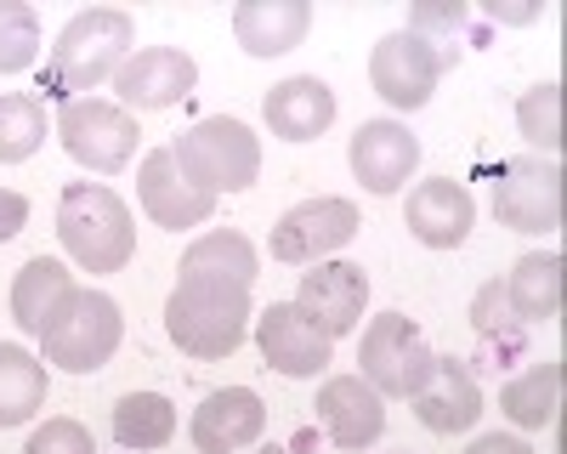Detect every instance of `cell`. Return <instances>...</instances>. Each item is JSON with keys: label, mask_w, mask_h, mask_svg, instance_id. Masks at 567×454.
Here are the masks:
<instances>
[{"label": "cell", "mask_w": 567, "mask_h": 454, "mask_svg": "<svg viewBox=\"0 0 567 454\" xmlns=\"http://www.w3.org/2000/svg\"><path fill=\"white\" fill-rule=\"evenodd\" d=\"M199 85V63L176 52V45H148V52H131L114 74L120 109L131 114H154V109H176L182 97H194Z\"/></svg>", "instance_id": "12"}, {"label": "cell", "mask_w": 567, "mask_h": 454, "mask_svg": "<svg viewBox=\"0 0 567 454\" xmlns=\"http://www.w3.org/2000/svg\"><path fill=\"white\" fill-rule=\"evenodd\" d=\"M358 205L336 199V194H318L301 199L296 210H284L272 227V261H290V267H318L323 256H336L358 239Z\"/></svg>", "instance_id": "10"}, {"label": "cell", "mask_w": 567, "mask_h": 454, "mask_svg": "<svg viewBox=\"0 0 567 454\" xmlns=\"http://www.w3.org/2000/svg\"><path fill=\"white\" fill-rule=\"evenodd\" d=\"M120 341H125V318H120V301L103 290H69L63 307L40 330L45 363H58L69 375H97L120 352Z\"/></svg>", "instance_id": "5"}, {"label": "cell", "mask_w": 567, "mask_h": 454, "mask_svg": "<svg viewBox=\"0 0 567 454\" xmlns=\"http://www.w3.org/2000/svg\"><path fill=\"white\" fill-rule=\"evenodd\" d=\"M23 221H29V199L12 194V188H0V245L18 239V234H23Z\"/></svg>", "instance_id": "32"}, {"label": "cell", "mask_w": 567, "mask_h": 454, "mask_svg": "<svg viewBox=\"0 0 567 454\" xmlns=\"http://www.w3.org/2000/svg\"><path fill=\"white\" fill-rule=\"evenodd\" d=\"M58 239L85 272H120L136 256L131 210L103 182H69L58 199Z\"/></svg>", "instance_id": "3"}, {"label": "cell", "mask_w": 567, "mask_h": 454, "mask_svg": "<svg viewBox=\"0 0 567 454\" xmlns=\"http://www.w3.org/2000/svg\"><path fill=\"white\" fill-rule=\"evenodd\" d=\"M194 448L199 454H239L267 432V403L250 386H221L194 409Z\"/></svg>", "instance_id": "16"}, {"label": "cell", "mask_w": 567, "mask_h": 454, "mask_svg": "<svg viewBox=\"0 0 567 454\" xmlns=\"http://www.w3.org/2000/svg\"><path fill=\"white\" fill-rule=\"evenodd\" d=\"M69 290H74L69 267L52 261V256H34V261L18 267V279H12V318H18L29 336H40V330H45V318L63 307Z\"/></svg>", "instance_id": "23"}, {"label": "cell", "mask_w": 567, "mask_h": 454, "mask_svg": "<svg viewBox=\"0 0 567 454\" xmlns=\"http://www.w3.org/2000/svg\"><path fill=\"white\" fill-rule=\"evenodd\" d=\"M45 409V363L23 347H0V432Z\"/></svg>", "instance_id": "26"}, {"label": "cell", "mask_w": 567, "mask_h": 454, "mask_svg": "<svg viewBox=\"0 0 567 454\" xmlns=\"http://www.w3.org/2000/svg\"><path fill=\"white\" fill-rule=\"evenodd\" d=\"M176 272H210V279H233V285H256L261 279V256L245 234H233V227H216V234L194 239L182 250V267Z\"/></svg>", "instance_id": "24"}, {"label": "cell", "mask_w": 567, "mask_h": 454, "mask_svg": "<svg viewBox=\"0 0 567 454\" xmlns=\"http://www.w3.org/2000/svg\"><path fill=\"white\" fill-rule=\"evenodd\" d=\"M114 437L125 448H165L176 437V403L165 392H125L114 403Z\"/></svg>", "instance_id": "27"}, {"label": "cell", "mask_w": 567, "mask_h": 454, "mask_svg": "<svg viewBox=\"0 0 567 454\" xmlns=\"http://www.w3.org/2000/svg\"><path fill=\"white\" fill-rule=\"evenodd\" d=\"M318 421L336 448H369L386 432V398L374 392L363 375H329L318 386Z\"/></svg>", "instance_id": "15"}, {"label": "cell", "mask_w": 567, "mask_h": 454, "mask_svg": "<svg viewBox=\"0 0 567 454\" xmlns=\"http://www.w3.org/2000/svg\"><path fill=\"white\" fill-rule=\"evenodd\" d=\"M171 159L210 199L245 194L250 182L261 176V143H256V131L245 120H227V114H210L199 125H187L176 143H171Z\"/></svg>", "instance_id": "4"}, {"label": "cell", "mask_w": 567, "mask_h": 454, "mask_svg": "<svg viewBox=\"0 0 567 454\" xmlns=\"http://www.w3.org/2000/svg\"><path fill=\"white\" fill-rule=\"evenodd\" d=\"M347 159H352V176L369 194H398L420 165V136L398 120H363Z\"/></svg>", "instance_id": "14"}, {"label": "cell", "mask_w": 567, "mask_h": 454, "mask_svg": "<svg viewBox=\"0 0 567 454\" xmlns=\"http://www.w3.org/2000/svg\"><path fill=\"white\" fill-rule=\"evenodd\" d=\"M465 454H534L523 437H505V432H488V437H477Z\"/></svg>", "instance_id": "33"}, {"label": "cell", "mask_w": 567, "mask_h": 454, "mask_svg": "<svg viewBox=\"0 0 567 454\" xmlns=\"http://www.w3.org/2000/svg\"><path fill=\"white\" fill-rule=\"evenodd\" d=\"M443 69H454V52H449V45H437V40H425V34H414V29L386 34L381 45H374V58H369L374 91H381L392 109H403V114L432 103Z\"/></svg>", "instance_id": "9"}, {"label": "cell", "mask_w": 567, "mask_h": 454, "mask_svg": "<svg viewBox=\"0 0 567 454\" xmlns=\"http://www.w3.org/2000/svg\"><path fill=\"white\" fill-rule=\"evenodd\" d=\"M40 58V18L23 0H0V74H23Z\"/></svg>", "instance_id": "30"}, {"label": "cell", "mask_w": 567, "mask_h": 454, "mask_svg": "<svg viewBox=\"0 0 567 454\" xmlns=\"http://www.w3.org/2000/svg\"><path fill=\"white\" fill-rule=\"evenodd\" d=\"M256 347H261V358H267V370L290 375V381L323 375L329 358H336V341H329L296 301H272V307L256 318Z\"/></svg>", "instance_id": "11"}, {"label": "cell", "mask_w": 567, "mask_h": 454, "mask_svg": "<svg viewBox=\"0 0 567 454\" xmlns=\"http://www.w3.org/2000/svg\"><path fill=\"white\" fill-rule=\"evenodd\" d=\"M561 205H567L561 159L516 154V159L499 165V182H494L499 227H511V234H550V227H561Z\"/></svg>", "instance_id": "8"}, {"label": "cell", "mask_w": 567, "mask_h": 454, "mask_svg": "<svg viewBox=\"0 0 567 454\" xmlns=\"http://www.w3.org/2000/svg\"><path fill=\"white\" fill-rule=\"evenodd\" d=\"M358 363H363V381L381 392V398H420L425 381L437 375V352L425 347L420 324H414V318H403V312L369 318Z\"/></svg>", "instance_id": "6"}, {"label": "cell", "mask_w": 567, "mask_h": 454, "mask_svg": "<svg viewBox=\"0 0 567 454\" xmlns=\"http://www.w3.org/2000/svg\"><path fill=\"white\" fill-rule=\"evenodd\" d=\"M561 381H567L561 363H534L528 375H516V381L499 392V409H505V415L523 426V432H545V426H556Z\"/></svg>", "instance_id": "25"}, {"label": "cell", "mask_w": 567, "mask_h": 454, "mask_svg": "<svg viewBox=\"0 0 567 454\" xmlns=\"http://www.w3.org/2000/svg\"><path fill=\"white\" fill-rule=\"evenodd\" d=\"M488 18H499V23H534L539 7H488Z\"/></svg>", "instance_id": "34"}, {"label": "cell", "mask_w": 567, "mask_h": 454, "mask_svg": "<svg viewBox=\"0 0 567 454\" xmlns=\"http://www.w3.org/2000/svg\"><path fill=\"white\" fill-rule=\"evenodd\" d=\"M403 221H409V234L420 245L454 250V245H465L471 221H477V205H471V194L460 188L454 176H432V182H420V188H409Z\"/></svg>", "instance_id": "18"}, {"label": "cell", "mask_w": 567, "mask_h": 454, "mask_svg": "<svg viewBox=\"0 0 567 454\" xmlns=\"http://www.w3.org/2000/svg\"><path fill=\"white\" fill-rule=\"evenodd\" d=\"M363 301H369V279H363V267H352V261H318L312 272H301V290H296V307L329 341L358 330Z\"/></svg>", "instance_id": "13"}, {"label": "cell", "mask_w": 567, "mask_h": 454, "mask_svg": "<svg viewBox=\"0 0 567 454\" xmlns=\"http://www.w3.org/2000/svg\"><path fill=\"white\" fill-rule=\"evenodd\" d=\"M136 199H142V210H148L159 227H176V234L216 216V199L199 194L194 182L176 171L171 148H154L148 159H142V171H136Z\"/></svg>", "instance_id": "17"}, {"label": "cell", "mask_w": 567, "mask_h": 454, "mask_svg": "<svg viewBox=\"0 0 567 454\" xmlns=\"http://www.w3.org/2000/svg\"><path fill=\"white\" fill-rule=\"evenodd\" d=\"M131 45H136V23L120 7H91L69 18L52 45V63H45V91L63 103H74V91H97L103 80L120 74Z\"/></svg>", "instance_id": "2"}, {"label": "cell", "mask_w": 567, "mask_h": 454, "mask_svg": "<svg viewBox=\"0 0 567 454\" xmlns=\"http://www.w3.org/2000/svg\"><path fill=\"white\" fill-rule=\"evenodd\" d=\"M267 131L284 136V143H312V136H323L329 125H336V91H329L318 74H296V80H278L267 91Z\"/></svg>", "instance_id": "19"}, {"label": "cell", "mask_w": 567, "mask_h": 454, "mask_svg": "<svg viewBox=\"0 0 567 454\" xmlns=\"http://www.w3.org/2000/svg\"><path fill=\"white\" fill-rule=\"evenodd\" d=\"M561 290H567V256L561 250H534L511 267L505 279V307L516 312V324H545L561 312Z\"/></svg>", "instance_id": "22"}, {"label": "cell", "mask_w": 567, "mask_h": 454, "mask_svg": "<svg viewBox=\"0 0 567 454\" xmlns=\"http://www.w3.org/2000/svg\"><path fill=\"white\" fill-rule=\"evenodd\" d=\"M23 454H97V443H91V432L80 421L58 415V421L34 426V437L23 443Z\"/></svg>", "instance_id": "31"}, {"label": "cell", "mask_w": 567, "mask_h": 454, "mask_svg": "<svg viewBox=\"0 0 567 454\" xmlns=\"http://www.w3.org/2000/svg\"><path fill=\"white\" fill-rule=\"evenodd\" d=\"M165 336L187 358H227L250 336V290L210 272H176V290L165 301Z\"/></svg>", "instance_id": "1"}, {"label": "cell", "mask_w": 567, "mask_h": 454, "mask_svg": "<svg viewBox=\"0 0 567 454\" xmlns=\"http://www.w3.org/2000/svg\"><path fill=\"white\" fill-rule=\"evenodd\" d=\"M45 143V103L29 91H0V165H23Z\"/></svg>", "instance_id": "28"}, {"label": "cell", "mask_w": 567, "mask_h": 454, "mask_svg": "<svg viewBox=\"0 0 567 454\" xmlns=\"http://www.w3.org/2000/svg\"><path fill=\"white\" fill-rule=\"evenodd\" d=\"M409 403H414L420 426L437 432V437L471 432V426H477V415H483V392H477V381H471V370H465L460 358H437V375L425 381V392L409 398Z\"/></svg>", "instance_id": "20"}, {"label": "cell", "mask_w": 567, "mask_h": 454, "mask_svg": "<svg viewBox=\"0 0 567 454\" xmlns=\"http://www.w3.org/2000/svg\"><path fill=\"white\" fill-rule=\"evenodd\" d=\"M58 136H63V154L97 176H114L131 165L136 154V114L109 103V97H74L58 109Z\"/></svg>", "instance_id": "7"}, {"label": "cell", "mask_w": 567, "mask_h": 454, "mask_svg": "<svg viewBox=\"0 0 567 454\" xmlns=\"http://www.w3.org/2000/svg\"><path fill=\"white\" fill-rule=\"evenodd\" d=\"M516 125H523V136L545 159H561V85L556 80L528 85L523 103H516Z\"/></svg>", "instance_id": "29"}, {"label": "cell", "mask_w": 567, "mask_h": 454, "mask_svg": "<svg viewBox=\"0 0 567 454\" xmlns=\"http://www.w3.org/2000/svg\"><path fill=\"white\" fill-rule=\"evenodd\" d=\"M261 454H284V448H278V443H272V448H261Z\"/></svg>", "instance_id": "35"}, {"label": "cell", "mask_w": 567, "mask_h": 454, "mask_svg": "<svg viewBox=\"0 0 567 454\" xmlns=\"http://www.w3.org/2000/svg\"><path fill=\"white\" fill-rule=\"evenodd\" d=\"M312 29V7L307 0H245L233 12V34L250 58H284L296 52Z\"/></svg>", "instance_id": "21"}]
</instances>
